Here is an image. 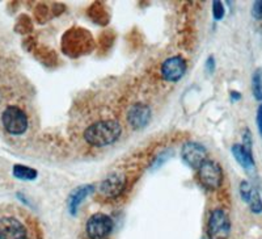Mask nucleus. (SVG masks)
I'll list each match as a JSON object with an SVG mask.
<instances>
[{"label":"nucleus","mask_w":262,"mask_h":239,"mask_svg":"<svg viewBox=\"0 0 262 239\" xmlns=\"http://www.w3.org/2000/svg\"><path fill=\"white\" fill-rule=\"evenodd\" d=\"M122 134V126L117 120L96 121L84 130V140L93 147H105L116 144Z\"/></svg>","instance_id":"nucleus-1"},{"label":"nucleus","mask_w":262,"mask_h":239,"mask_svg":"<svg viewBox=\"0 0 262 239\" xmlns=\"http://www.w3.org/2000/svg\"><path fill=\"white\" fill-rule=\"evenodd\" d=\"M95 42L88 30L83 28H71L67 30L62 38L63 53L69 57H81L92 51Z\"/></svg>","instance_id":"nucleus-2"},{"label":"nucleus","mask_w":262,"mask_h":239,"mask_svg":"<svg viewBox=\"0 0 262 239\" xmlns=\"http://www.w3.org/2000/svg\"><path fill=\"white\" fill-rule=\"evenodd\" d=\"M2 124L6 132L12 135L24 134L29 126V120L25 113L17 105H9L2 113Z\"/></svg>","instance_id":"nucleus-3"},{"label":"nucleus","mask_w":262,"mask_h":239,"mask_svg":"<svg viewBox=\"0 0 262 239\" xmlns=\"http://www.w3.org/2000/svg\"><path fill=\"white\" fill-rule=\"evenodd\" d=\"M206 233L209 239H228L231 234V220L223 209H214L207 221Z\"/></svg>","instance_id":"nucleus-4"},{"label":"nucleus","mask_w":262,"mask_h":239,"mask_svg":"<svg viewBox=\"0 0 262 239\" xmlns=\"http://www.w3.org/2000/svg\"><path fill=\"white\" fill-rule=\"evenodd\" d=\"M114 222L112 217L104 213H95L85 224V233L90 239H105L113 231Z\"/></svg>","instance_id":"nucleus-5"},{"label":"nucleus","mask_w":262,"mask_h":239,"mask_svg":"<svg viewBox=\"0 0 262 239\" xmlns=\"http://www.w3.org/2000/svg\"><path fill=\"white\" fill-rule=\"evenodd\" d=\"M198 176L201 183L206 188L217 189L223 184V170L215 161L206 159L200 168H198Z\"/></svg>","instance_id":"nucleus-6"},{"label":"nucleus","mask_w":262,"mask_h":239,"mask_svg":"<svg viewBox=\"0 0 262 239\" xmlns=\"http://www.w3.org/2000/svg\"><path fill=\"white\" fill-rule=\"evenodd\" d=\"M127 186V176L121 171H113L100 184V193L105 198H117Z\"/></svg>","instance_id":"nucleus-7"},{"label":"nucleus","mask_w":262,"mask_h":239,"mask_svg":"<svg viewBox=\"0 0 262 239\" xmlns=\"http://www.w3.org/2000/svg\"><path fill=\"white\" fill-rule=\"evenodd\" d=\"M186 69H188L186 61L181 55H174V57L167 58L161 63L160 72L164 81L179 82L185 75Z\"/></svg>","instance_id":"nucleus-8"},{"label":"nucleus","mask_w":262,"mask_h":239,"mask_svg":"<svg viewBox=\"0 0 262 239\" xmlns=\"http://www.w3.org/2000/svg\"><path fill=\"white\" fill-rule=\"evenodd\" d=\"M181 156L182 161L191 168H198L202 166L203 162L207 159V151H206V147L202 146L198 142H193V141H189L182 146L181 149Z\"/></svg>","instance_id":"nucleus-9"},{"label":"nucleus","mask_w":262,"mask_h":239,"mask_svg":"<svg viewBox=\"0 0 262 239\" xmlns=\"http://www.w3.org/2000/svg\"><path fill=\"white\" fill-rule=\"evenodd\" d=\"M0 239H28V231L24 225L15 217H2Z\"/></svg>","instance_id":"nucleus-10"},{"label":"nucleus","mask_w":262,"mask_h":239,"mask_svg":"<svg viewBox=\"0 0 262 239\" xmlns=\"http://www.w3.org/2000/svg\"><path fill=\"white\" fill-rule=\"evenodd\" d=\"M149 118H151V109L142 103L133 105L127 112V123L135 130L146 128L147 124L149 123Z\"/></svg>","instance_id":"nucleus-11"},{"label":"nucleus","mask_w":262,"mask_h":239,"mask_svg":"<svg viewBox=\"0 0 262 239\" xmlns=\"http://www.w3.org/2000/svg\"><path fill=\"white\" fill-rule=\"evenodd\" d=\"M238 191H240V196H242L243 201L249 205L250 210H252L254 214L262 213L261 196H259L258 191H257L248 180H243V182L240 183V188H238Z\"/></svg>","instance_id":"nucleus-12"},{"label":"nucleus","mask_w":262,"mask_h":239,"mask_svg":"<svg viewBox=\"0 0 262 239\" xmlns=\"http://www.w3.org/2000/svg\"><path fill=\"white\" fill-rule=\"evenodd\" d=\"M92 192H95V187H93L92 184H85V186H80L78 187V188H75L74 191L70 193L69 198H67V209H69L70 214H78L81 203H83Z\"/></svg>","instance_id":"nucleus-13"},{"label":"nucleus","mask_w":262,"mask_h":239,"mask_svg":"<svg viewBox=\"0 0 262 239\" xmlns=\"http://www.w3.org/2000/svg\"><path fill=\"white\" fill-rule=\"evenodd\" d=\"M231 151H232V155L235 156L236 162H237L238 165L242 166L247 172L254 171L256 163H254L253 153L245 149V147L243 146V144H235L232 146V149H231Z\"/></svg>","instance_id":"nucleus-14"},{"label":"nucleus","mask_w":262,"mask_h":239,"mask_svg":"<svg viewBox=\"0 0 262 239\" xmlns=\"http://www.w3.org/2000/svg\"><path fill=\"white\" fill-rule=\"evenodd\" d=\"M12 173L16 179L23 180V182H32V180H36L37 176H38V172L34 168H30L24 165L13 166Z\"/></svg>","instance_id":"nucleus-15"},{"label":"nucleus","mask_w":262,"mask_h":239,"mask_svg":"<svg viewBox=\"0 0 262 239\" xmlns=\"http://www.w3.org/2000/svg\"><path fill=\"white\" fill-rule=\"evenodd\" d=\"M252 92H253L254 99L262 102V69L254 70L252 75Z\"/></svg>","instance_id":"nucleus-16"},{"label":"nucleus","mask_w":262,"mask_h":239,"mask_svg":"<svg viewBox=\"0 0 262 239\" xmlns=\"http://www.w3.org/2000/svg\"><path fill=\"white\" fill-rule=\"evenodd\" d=\"M224 15H226V9H224V6L222 2L219 0H215L212 2V17L216 21L223 20Z\"/></svg>","instance_id":"nucleus-17"},{"label":"nucleus","mask_w":262,"mask_h":239,"mask_svg":"<svg viewBox=\"0 0 262 239\" xmlns=\"http://www.w3.org/2000/svg\"><path fill=\"white\" fill-rule=\"evenodd\" d=\"M20 27H23V29H21L20 33L25 34V33H29V32H32V29H33L32 21H30V18L28 17V16H21V17L18 18L17 24H16V29H18Z\"/></svg>","instance_id":"nucleus-18"},{"label":"nucleus","mask_w":262,"mask_h":239,"mask_svg":"<svg viewBox=\"0 0 262 239\" xmlns=\"http://www.w3.org/2000/svg\"><path fill=\"white\" fill-rule=\"evenodd\" d=\"M243 146L249 151H252V147H253V137L248 128H245L243 132Z\"/></svg>","instance_id":"nucleus-19"},{"label":"nucleus","mask_w":262,"mask_h":239,"mask_svg":"<svg viewBox=\"0 0 262 239\" xmlns=\"http://www.w3.org/2000/svg\"><path fill=\"white\" fill-rule=\"evenodd\" d=\"M252 16L254 20H262V0H257L252 6Z\"/></svg>","instance_id":"nucleus-20"},{"label":"nucleus","mask_w":262,"mask_h":239,"mask_svg":"<svg viewBox=\"0 0 262 239\" xmlns=\"http://www.w3.org/2000/svg\"><path fill=\"white\" fill-rule=\"evenodd\" d=\"M256 124H257V129H258V133L262 138V103L259 104L258 109H257V114H256Z\"/></svg>","instance_id":"nucleus-21"},{"label":"nucleus","mask_w":262,"mask_h":239,"mask_svg":"<svg viewBox=\"0 0 262 239\" xmlns=\"http://www.w3.org/2000/svg\"><path fill=\"white\" fill-rule=\"evenodd\" d=\"M206 71L209 74H212L215 71V59L214 57H209L206 61Z\"/></svg>","instance_id":"nucleus-22"},{"label":"nucleus","mask_w":262,"mask_h":239,"mask_svg":"<svg viewBox=\"0 0 262 239\" xmlns=\"http://www.w3.org/2000/svg\"><path fill=\"white\" fill-rule=\"evenodd\" d=\"M231 99H232V102H238V100L242 99V93L237 92V91H232L231 92Z\"/></svg>","instance_id":"nucleus-23"}]
</instances>
